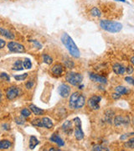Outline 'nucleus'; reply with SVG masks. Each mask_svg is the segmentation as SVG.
I'll use <instances>...</instances> for the list:
<instances>
[{"label": "nucleus", "instance_id": "obj_1", "mask_svg": "<svg viewBox=\"0 0 134 151\" xmlns=\"http://www.w3.org/2000/svg\"><path fill=\"white\" fill-rule=\"evenodd\" d=\"M61 41L72 56H74L75 58L80 57V50L77 47V45L74 42V40H72V38L70 37L68 34H66V33L63 34V35L61 36Z\"/></svg>", "mask_w": 134, "mask_h": 151}, {"label": "nucleus", "instance_id": "obj_2", "mask_svg": "<svg viewBox=\"0 0 134 151\" xmlns=\"http://www.w3.org/2000/svg\"><path fill=\"white\" fill-rule=\"evenodd\" d=\"M86 103V97L80 92H75L70 95L69 105L72 109H80L83 108Z\"/></svg>", "mask_w": 134, "mask_h": 151}, {"label": "nucleus", "instance_id": "obj_3", "mask_svg": "<svg viewBox=\"0 0 134 151\" xmlns=\"http://www.w3.org/2000/svg\"><path fill=\"white\" fill-rule=\"evenodd\" d=\"M100 26L105 31L110 33H118L120 32L123 29V24L119 22L111 21L103 19L100 22Z\"/></svg>", "mask_w": 134, "mask_h": 151}, {"label": "nucleus", "instance_id": "obj_4", "mask_svg": "<svg viewBox=\"0 0 134 151\" xmlns=\"http://www.w3.org/2000/svg\"><path fill=\"white\" fill-rule=\"evenodd\" d=\"M31 124L35 127L45 128V129H51L53 127V122L49 118H42V119H35L32 120Z\"/></svg>", "mask_w": 134, "mask_h": 151}, {"label": "nucleus", "instance_id": "obj_5", "mask_svg": "<svg viewBox=\"0 0 134 151\" xmlns=\"http://www.w3.org/2000/svg\"><path fill=\"white\" fill-rule=\"evenodd\" d=\"M66 81L70 83L72 86H79L80 83L82 82L83 80V76L80 75V73H76V72H69L66 75Z\"/></svg>", "mask_w": 134, "mask_h": 151}, {"label": "nucleus", "instance_id": "obj_6", "mask_svg": "<svg viewBox=\"0 0 134 151\" xmlns=\"http://www.w3.org/2000/svg\"><path fill=\"white\" fill-rule=\"evenodd\" d=\"M74 125H75V130H74V134L75 139L77 140H81L84 139V132L81 128V122L79 118H75L74 120Z\"/></svg>", "mask_w": 134, "mask_h": 151}, {"label": "nucleus", "instance_id": "obj_7", "mask_svg": "<svg viewBox=\"0 0 134 151\" xmlns=\"http://www.w3.org/2000/svg\"><path fill=\"white\" fill-rule=\"evenodd\" d=\"M102 97L97 95H94L91 97L88 101H87V104L88 107L92 109V110H98L100 108V103H101Z\"/></svg>", "mask_w": 134, "mask_h": 151}, {"label": "nucleus", "instance_id": "obj_8", "mask_svg": "<svg viewBox=\"0 0 134 151\" xmlns=\"http://www.w3.org/2000/svg\"><path fill=\"white\" fill-rule=\"evenodd\" d=\"M8 48L11 52H14V53H24L25 51V48L23 45L14 42V41H10L8 43Z\"/></svg>", "mask_w": 134, "mask_h": 151}, {"label": "nucleus", "instance_id": "obj_9", "mask_svg": "<svg viewBox=\"0 0 134 151\" xmlns=\"http://www.w3.org/2000/svg\"><path fill=\"white\" fill-rule=\"evenodd\" d=\"M19 89L17 86H10L7 91H6V97L9 100H14L19 95Z\"/></svg>", "mask_w": 134, "mask_h": 151}, {"label": "nucleus", "instance_id": "obj_10", "mask_svg": "<svg viewBox=\"0 0 134 151\" xmlns=\"http://www.w3.org/2000/svg\"><path fill=\"white\" fill-rule=\"evenodd\" d=\"M113 123L117 127L127 126L129 124V119L128 117H124V116H117L113 120Z\"/></svg>", "mask_w": 134, "mask_h": 151}, {"label": "nucleus", "instance_id": "obj_11", "mask_svg": "<svg viewBox=\"0 0 134 151\" xmlns=\"http://www.w3.org/2000/svg\"><path fill=\"white\" fill-rule=\"evenodd\" d=\"M59 93L62 97H68L70 94V87L66 84H61L59 87Z\"/></svg>", "mask_w": 134, "mask_h": 151}, {"label": "nucleus", "instance_id": "obj_12", "mask_svg": "<svg viewBox=\"0 0 134 151\" xmlns=\"http://www.w3.org/2000/svg\"><path fill=\"white\" fill-rule=\"evenodd\" d=\"M51 73L53 74L54 76H59L62 75L63 71H64V67L63 65L59 63H57L55 65H54L52 67H51Z\"/></svg>", "mask_w": 134, "mask_h": 151}, {"label": "nucleus", "instance_id": "obj_13", "mask_svg": "<svg viewBox=\"0 0 134 151\" xmlns=\"http://www.w3.org/2000/svg\"><path fill=\"white\" fill-rule=\"evenodd\" d=\"M62 130L64 131L65 134H71L74 132V129H73L71 121L67 120L66 122H64L63 125H62Z\"/></svg>", "mask_w": 134, "mask_h": 151}, {"label": "nucleus", "instance_id": "obj_14", "mask_svg": "<svg viewBox=\"0 0 134 151\" xmlns=\"http://www.w3.org/2000/svg\"><path fill=\"white\" fill-rule=\"evenodd\" d=\"M90 78H91V81L98 82V83H100V84H107V78H105V77H103V76H101L97 75V74L91 73V74H90Z\"/></svg>", "mask_w": 134, "mask_h": 151}, {"label": "nucleus", "instance_id": "obj_15", "mask_svg": "<svg viewBox=\"0 0 134 151\" xmlns=\"http://www.w3.org/2000/svg\"><path fill=\"white\" fill-rule=\"evenodd\" d=\"M113 71L117 74V75H123L126 72V68L123 65L119 64V63H116L114 64L113 66Z\"/></svg>", "mask_w": 134, "mask_h": 151}, {"label": "nucleus", "instance_id": "obj_16", "mask_svg": "<svg viewBox=\"0 0 134 151\" xmlns=\"http://www.w3.org/2000/svg\"><path fill=\"white\" fill-rule=\"evenodd\" d=\"M0 34L3 35V36H4L7 39H9V40H14V34L9 31V29H6L4 28L3 27H0Z\"/></svg>", "mask_w": 134, "mask_h": 151}, {"label": "nucleus", "instance_id": "obj_17", "mask_svg": "<svg viewBox=\"0 0 134 151\" xmlns=\"http://www.w3.org/2000/svg\"><path fill=\"white\" fill-rule=\"evenodd\" d=\"M50 141H52L54 143H55V144H57L60 147V146H64V143L63 139L59 137V135L56 134H54L51 137H50Z\"/></svg>", "mask_w": 134, "mask_h": 151}, {"label": "nucleus", "instance_id": "obj_18", "mask_svg": "<svg viewBox=\"0 0 134 151\" xmlns=\"http://www.w3.org/2000/svg\"><path fill=\"white\" fill-rule=\"evenodd\" d=\"M29 108L31 110V112L34 113V115H37V116H41L44 114V110L43 109H40V108H37L35 105L34 104H30L29 105Z\"/></svg>", "mask_w": 134, "mask_h": 151}, {"label": "nucleus", "instance_id": "obj_19", "mask_svg": "<svg viewBox=\"0 0 134 151\" xmlns=\"http://www.w3.org/2000/svg\"><path fill=\"white\" fill-rule=\"evenodd\" d=\"M116 92L118 93V95H120V96H122V95H126V94H128V89L126 88V87L123 86H118L116 87Z\"/></svg>", "mask_w": 134, "mask_h": 151}, {"label": "nucleus", "instance_id": "obj_20", "mask_svg": "<svg viewBox=\"0 0 134 151\" xmlns=\"http://www.w3.org/2000/svg\"><path fill=\"white\" fill-rule=\"evenodd\" d=\"M39 140H38L36 137L31 136L30 137V139H29V149L30 150H34L39 145Z\"/></svg>", "mask_w": 134, "mask_h": 151}, {"label": "nucleus", "instance_id": "obj_21", "mask_svg": "<svg viewBox=\"0 0 134 151\" xmlns=\"http://www.w3.org/2000/svg\"><path fill=\"white\" fill-rule=\"evenodd\" d=\"M12 145L10 141L9 140H0V150H8Z\"/></svg>", "mask_w": 134, "mask_h": 151}, {"label": "nucleus", "instance_id": "obj_22", "mask_svg": "<svg viewBox=\"0 0 134 151\" xmlns=\"http://www.w3.org/2000/svg\"><path fill=\"white\" fill-rule=\"evenodd\" d=\"M24 69V65H23V61L20 60H18L15 61L14 65L13 66V70H21Z\"/></svg>", "mask_w": 134, "mask_h": 151}, {"label": "nucleus", "instance_id": "obj_23", "mask_svg": "<svg viewBox=\"0 0 134 151\" xmlns=\"http://www.w3.org/2000/svg\"><path fill=\"white\" fill-rule=\"evenodd\" d=\"M124 146L128 149H131V150H133L134 149V138H132L128 140L127 141L125 144H124Z\"/></svg>", "mask_w": 134, "mask_h": 151}, {"label": "nucleus", "instance_id": "obj_24", "mask_svg": "<svg viewBox=\"0 0 134 151\" xmlns=\"http://www.w3.org/2000/svg\"><path fill=\"white\" fill-rule=\"evenodd\" d=\"M43 60L44 62L47 65H51L53 62V59L48 55H43Z\"/></svg>", "mask_w": 134, "mask_h": 151}, {"label": "nucleus", "instance_id": "obj_25", "mask_svg": "<svg viewBox=\"0 0 134 151\" xmlns=\"http://www.w3.org/2000/svg\"><path fill=\"white\" fill-rule=\"evenodd\" d=\"M91 14L94 17H101V15H102L101 11L99 10L97 8H93V9H91Z\"/></svg>", "mask_w": 134, "mask_h": 151}, {"label": "nucleus", "instance_id": "obj_26", "mask_svg": "<svg viewBox=\"0 0 134 151\" xmlns=\"http://www.w3.org/2000/svg\"><path fill=\"white\" fill-rule=\"evenodd\" d=\"M27 76H28V73H24V74H22V75L14 76V79H15L16 81H24L27 78Z\"/></svg>", "mask_w": 134, "mask_h": 151}, {"label": "nucleus", "instance_id": "obj_27", "mask_svg": "<svg viewBox=\"0 0 134 151\" xmlns=\"http://www.w3.org/2000/svg\"><path fill=\"white\" fill-rule=\"evenodd\" d=\"M21 115L23 117H24V118H28V117H29L31 115V111L29 109L24 108V109H22Z\"/></svg>", "mask_w": 134, "mask_h": 151}, {"label": "nucleus", "instance_id": "obj_28", "mask_svg": "<svg viewBox=\"0 0 134 151\" xmlns=\"http://www.w3.org/2000/svg\"><path fill=\"white\" fill-rule=\"evenodd\" d=\"M23 65H24V67L25 69H30L32 67V63H31V61H30L29 59L24 60V61L23 62Z\"/></svg>", "mask_w": 134, "mask_h": 151}, {"label": "nucleus", "instance_id": "obj_29", "mask_svg": "<svg viewBox=\"0 0 134 151\" xmlns=\"http://www.w3.org/2000/svg\"><path fill=\"white\" fill-rule=\"evenodd\" d=\"M93 150H97V151H101V150H108V149L107 148H105V147H103L102 145H95L93 147V149H92Z\"/></svg>", "mask_w": 134, "mask_h": 151}, {"label": "nucleus", "instance_id": "obj_30", "mask_svg": "<svg viewBox=\"0 0 134 151\" xmlns=\"http://www.w3.org/2000/svg\"><path fill=\"white\" fill-rule=\"evenodd\" d=\"M0 78L1 79H3L4 81H10V78H9V76L8 74H6L4 72H3V73H1L0 74Z\"/></svg>", "mask_w": 134, "mask_h": 151}, {"label": "nucleus", "instance_id": "obj_31", "mask_svg": "<svg viewBox=\"0 0 134 151\" xmlns=\"http://www.w3.org/2000/svg\"><path fill=\"white\" fill-rule=\"evenodd\" d=\"M15 122L19 125H23V124L25 123V120L24 119H22V118H20V117H19V118H15Z\"/></svg>", "mask_w": 134, "mask_h": 151}, {"label": "nucleus", "instance_id": "obj_32", "mask_svg": "<svg viewBox=\"0 0 134 151\" xmlns=\"http://www.w3.org/2000/svg\"><path fill=\"white\" fill-rule=\"evenodd\" d=\"M125 81H127L129 84H132V85H134V78L133 77H130V76H127L125 78Z\"/></svg>", "mask_w": 134, "mask_h": 151}, {"label": "nucleus", "instance_id": "obj_33", "mask_svg": "<svg viewBox=\"0 0 134 151\" xmlns=\"http://www.w3.org/2000/svg\"><path fill=\"white\" fill-rule=\"evenodd\" d=\"M133 67L132 65H128L127 68H126V71L128 72V74H132L133 72Z\"/></svg>", "mask_w": 134, "mask_h": 151}, {"label": "nucleus", "instance_id": "obj_34", "mask_svg": "<svg viewBox=\"0 0 134 151\" xmlns=\"http://www.w3.org/2000/svg\"><path fill=\"white\" fill-rule=\"evenodd\" d=\"M33 86H34V82L32 81H28L26 84H25V86H26V88H28V89H30L31 87H33Z\"/></svg>", "mask_w": 134, "mask_h": 151}, {"label": "nucleus", "instance_id": "obj_35", "mask_svg": "<svg viewBox=\"0 0 134 151\" xmlns=\"http://www.w3.org/2000/svg\"><path fill=\"white\" fill-rule=\"evenodd\" d=\"M133 134H134L133 133H132V134H126L123 135V136H122V137H121L120 139H121L122 140H125V139H126L127 138H128L129 136H131V135H133Z\"/></svg>", "mask_w": 134, "mask_h": 151}, {"label": "nucleus", "instance_id": "obj_36", "mask_svg": "<svg viewBox=\"0 0 134 151\" xmlns=\"http://www.w3.org/2000/svg\"><path fill=\"white\" fill-rule=\"evenodd\" d=\"M6 42L4 40H2V39H0V49H3L4 46H5Z\"/></svg>", "mask_w": 134, "mask_h": 151}, {"label": "nucleus", "instance_id": "obj_37", "mask_svg": "<svg viewBox=\"0 0 134 151\" xmlns=\"http://www.w3.org/2000/svg\"><path fill=\"white\" fill-rule=\"evenodd\" d=\"M131 63H132V64H133V65L134 66V56L131 58Z\"/></svg>", "mask_w": 134, "mask_h": 151}, {"label": "nucleus", "instance_id": "obj_38", "mask_svg": "<svg viewBox=\"0 0 134 151\" xmlns=\"http://www.w3.org/2000/svg\"><path fill=\"white\" fill-rule=\"evenodd\" d=\"M49 150L50 151H52V150H56V149H54V148H51V149H49Z\"/></svg>", "mask_w": 134, "mask_h": 151}, {"label": "nucleus", "instance_id": "obj_39", "mask_svg": "<svg viewBox=\"0 0 134 151\" xmlns=\"http://www.w3.org/2000/svg\"><path fill=\"white\" fill-rule=\"evenodd\" d=\"M117 1H119V2H123V3H126V0H117Z\"/></svg>", "mask_w": 134, "mask_h": 151}, {"label": "nucleus", "instance_id": "obj_40", "mask_svg": "<svg viewBox=\"0 0 134 151\" xmlns=\"http://www.w3.org/2000/svg\"><path fill=\"white\" fill-rule=\"evenodd\" d=\"M1 99H2V92H0V102H1Z\"/></svg>", "mask_w": 134, "mask_h": 151}]
</instances>
